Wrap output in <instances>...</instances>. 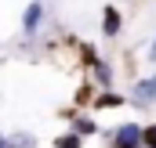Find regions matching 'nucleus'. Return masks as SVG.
Returning <instances> with one entry per match:
<instances>
[{
  "label": "nucleus",
  "mask_w": 156,
  "mask_h": 148,
  "mask_svg": "<svg viewBox=\"0 0 156 148\" xmlns=\"http://www.w3.org/2000/svg\"><path fill=\"white\" fill-rule=\"evenodd\" d=\"M109 148H142V123H120L109 134Z\"/></svg>",
  "instance_id": "1"
},
{
  "label": "nucleus",
  "mask_w": 156,
  "mask_h": 148,
  "mask_svg": "<svg viewBox=\"0 0 156 148\" xmlns=\"http://www.w3.org/2000/svg\"><path fill=\"white\" fill-rule=\"evenodd\" d=\"M131 101H134L138 109H153V105H156V76H145V79H138V83H134Z\"/></svg>",
  "instance_id": "2"
},
{
  "label": "nucleus",
  "mask_w": 156,
  "mask_h": 148,
  "mask_svg": "<svg viewBox=\"0 0 156 148\" xmlns=\"http://www.w3.org/2000/svg\"><path fill=\"white\" fill-rule=\"evenodd\" d=\"M69 134H76V137H94L98 134V123H94V116H73V123H69Z\"/></svg>",
  "instance_id": "3"
},
{
  "label": "nucleus",
  "mask_w": 156,
  "mask_h": 148,
  "mask_svg": "<svg viewBox=\"0 0 156 148\" xmlns=\"http://www.w3.org/2000/svg\"><path fill=\"white\" fill-rule=\"evenodd\" d=\"M120 25H123L120 7H105L102 11V36H120Z\"/></svg>",
  "instance_id": "4"
},
{
  "label": "nucleus",
  "mask_w": 156,
  "mask_h": 148,
  "mask_svg": "<svg viewBox=\"0 0 156 148\" xmlns=\"http://www.w3.org/2000/svg\"><path fill=\"white\" fill-rule=\"evenodd\" d=\"M40 22H44V4H37V0H33V4L26 7V15H22V29H26V33H37Z\"/></svg>",
  "instance_id": "5"
},
{
  "label": "nucleus",
  "mask_w": 156,
  "mask_h": 148,
  "mask_svg": "<svg viewBox=\"0 0 156 148\" xmlns=\"http://www.w3.org/2000/svg\"><path fill=\"white\" fill-rule=\"evenodd\" d=\"M91 69H94V79H98V83H102V87H105V90H109V87H113V65H109V62H105V58H98V62H94V65H91Z\"/></svg>",
  "instance_id": "6"
},
{
  "label": "nucleus",
  "mask_w": 156,
  "mask_h": 148,
  "mask_svg": "<svg viewBox=\"0 0 156 148\" xmlns=\"http://www.w3.org/2000/svg\"><path fill=\"white\" fill-rule=\"evenodd\" d=\"M7 148H37V134L15 130V134H7Z\"/></svg>",
  "instance_id": "7"
},
{
  "label": "nucleus",
  "mask_w": 156,
  "mask_h": 148,
  "mask_svg": "<svg viewBox=\"0 0 156 148\" xmlns=\"http://www.w3.org/2000/svg\"><path fill=\"white\" fill-rule=\"evenodd\" d=\"M123 101H127V98L116 94V90H105V94H98V98H94V105H98V109H120Z\"/></svg>",
  "instance_id": "8"
},
{
  "label": "nucleus",
  "mask_w": 156,
  "mask_h": 148,
  "mask_svg": "<svg viewBox=\"0 0 156 148\" xmlns=\"http://www.w3.org/2000/svg\"><path fill=\"white\" fill-rule=\"evenodd\" d=\"M55 148H83V137H76V134H69V130H66V134H58V137H55Z\"/></svg>",
  "instance_id": "9"
},
{
  "label": "nucleus",
  "mask_w": 156,
  "mask_h": 148,
  "mask_svg": "<svg viewBox=\"0 0 156 148\" xmlns=\"http://www.w3.org/2000/svg\"><path fill=\"white\" fill-rule=\"evenodd\" d=\"M142 148H156V123L142 126Z\"/></svg>",
  "instance_id": "10"
},
{
  "label": "nucleus",
  "mask_w": 156,
  "mask_h": 148,
  "mask_svg": "<svg viewBox=\"0 0 156 148\" xmlns=\"http://www.w3.org/2000/svg\"><path fill=\"white\" fill-rule=\"evenodd\" d=\"M87 98H91V87H87V83H83V87H80V90H76V101H80V105H83V101H87Z\"/></svg>",
  "instance_id": "11"
},
{
  "label": "nucleus",
  "mask_w": 156,
  "mask_h": 148,
  "mask_svg": "<svg viewBox=\"0 0 156 148\" xmlns=\"http://www.w3.org/2000/svg\"><path fill=\"white\" fill-rule=\"evenodd\" d=\"M149 62H156V36H153V43H149Z\"/></svg>",
  "instance_id": "12"
},
{
  "label": "nucleus",
  "mask_w": 156,
  "mask_h": 148,
  "mask_svg": "<svg viewBox=\"0 0 156 148\" xmlns=\"http://www.w3.org/2000/svg\"><path fill=\"white\" fill-rule=\"evenodd\" d=\"M0 148H7V134H0Z\"/></svg>",
  "instance_id": "13"
}]
</instances>
